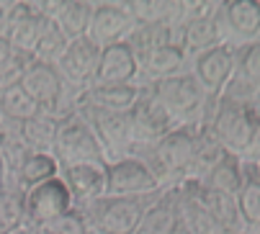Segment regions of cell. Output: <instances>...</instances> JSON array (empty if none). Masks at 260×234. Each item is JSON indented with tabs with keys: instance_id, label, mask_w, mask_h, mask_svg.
I'll return each instance as SVG.
<instances>
[{
	"instance_id": "20",
	"label": "cell",
	"mask_w": 260,
	"mask_h": 234,
	"mask_svg": "<svg viewBox=\"0 0 260 234\" xmlns=\"http://www.w3.org/2000/svg\"><path fill=\"white\" fill-rule=\"evenodd\" d=\"M183 221H180V193L178 185L162 188L157 198L144 211L139 226L134 234H180Z\"/></svg>"
},
{
	"instance_id": "1",
	"label": "cell",
	"mask_w": 260,
	"mask_h": 234,
	"mask_svg": "<svg viewBox=\"0 0 260 234\" xmlns=\"http://www.w3.org/2000/svg\"><path fill=\"white\" fill-rule=\"evenodd\" d=\"M211 131V137L224 147L230 154H237L245 162L260 160V108L237 103L227 95H219L209 101V108L204 113V121L199 124Z\"/></svg>"
},
{
	"instance_id": "37",
	"label": "cell",
	"mask_w": 260,
	"mask_h": 234,
	"mask_svg": "<svg viewBox=\"0 0 260 234\" xmlns=\"http://www.w3.org/2000/svg\"><path fill=\"white\" fill-rule=\"evenodd\" d=\"M28 64H31V57L28 54H18V52H13L3 64H0V93L21 85Z\"/></svg>"
},
{
	"instance_id": "32",
	"label": "cell",
	"mask_w": 260,
	"mask_h": 234,
	"mask_svg": "<svg viewBox=\"0 0 260 234\" xmlns=\"http://www.w3.org/2000/svg\"><path fill=\"white\" fill-rule=\"evenodd\" d=\"M126 8H129V13L134 18V26L168 23L173 28L178 0H126Z\"/></svg>"
},
{
	"instance_id": "17",
	"label": "cell",
	"mask_w": 260,
	"mask_h": 234,
	"mask_svg": "<svg viewBox=\"0 0 260 234\" xmlns=\"http://www.w3.org/2000/svg\"><path fill=\"white\" fill-rule=\"evenodd\" d=\"M59 178L67 185L75 209H83L106 193V162H78L59 168Z\"/></svg>"
},
{
	"instance_id": "34",
	"label": "cell",
	"mask_w": 260,
	"mask_h": 234,
	"mask_svg": "<svg viewBox=\"0 0 260 234\" xmlns=\"http://www.w3.org/2000/svg\"><path fill=\"white\" fill-rule=\"evenodd\" d=\"M67 47H70V39L59 31V26L52 18H47V23H44V28L39 34V42H36L31 57L36 62H44V64H57Z\"/></svg>"
},
{
	"instance_id": "5",
	"label": "cell",
	"mask_w": 260,
	"mask_h": 234,
	"mask_svg": "<svg viewBox=\"0 0 260 234\" xmlns=\"http://www.w3.org/2000/svg\"><path fill=\"white\" fill-rule=\"evenodd\" d=\"M21 88L36 103L39 113H47L57 121L75 111V101L80 95L62 83V77H59L54 64H44V62H36V59H31V64L26 67Z\"/></svg>"
},
{
	"instance_id": "6",
	"label": "cell",
	"mask_w": 260,
	"mask_h": 234,
	"mask_svg": "<svg viewBox=\"0 0 260 234\" xmlns=\"http://www.w3.org/2000/svg\"><path fill=\"white\" fill-rule=\"evenodd\" d=\"M54 160L59 168L78 165V162H106L103 149L88 126V121L78 111L57 121V137H54Z\"/></svg>"
},
{
	"instance_id": "24",
	"label": "cell",
	"mask_w": 260,
	"mask_h": 234,
	"mask_svg": "<svg viewBox=\"0 0 260 234\" xmlns=\"http://www.w3.org/2000/svg\"><path fill=\"white\" fill-rule=\"evenodd\" d=\"M204 185L214 188V190H221V193H227V196H235L237 198V193L242 190L245 185V160H240L237 154H224L216 168L201 180Z\"/></svg>"
},
{
	"instance_id": "26",
	"label": "cell",
	"mask_w": 260,
	"mask_h": 234,
	"mask_svg": "<svg viewBox=\"0 0 260 234\" xmlns=\"http://www.w3.org/2000/svg\"><path fill=\"white\" fill-rule=\"evenodd\" d=\"M18 134L28 152H42V154H54V137H57V119L47 113H36L34 119L23 121L18 126Z\"/></svg>"
},
{
	"instance_id": "11",
	"label": "cell",
	"mask_w": 260,
	"mask_h": 234,
	"mask_svg": "<svg viewBox=\"0 0 260 234\" xmlns=\"http://www.w3.org/2000/svg\"><path fill=\"white\" fill-rule=\"evenodd\" d=\"M75 209L72 196L62 178H52L42 185H34L23 193V211H26V226H42L47 221H54Z\"/></svg>"
},
{
	"instance_id": "38",
	"label": "cell",
	"mask_w": 260,
	"mask_h": 234,
	"mask_svg": "<svg viewBox=\"0 0 260 234\" xmlns=\"http://www.w3.org/2000/svg\"><path fill=\"white\" fill-rule=\"evenodd\" d=\"M13 54V49H11V44L6 42V39H0V64H3L8 57Z\"/></svg>"
},
{
	"instance_id": "33",
	"label": "cell",
	"mask_w": 260,
	"mask_h": 234,
	"mask_svg": "<svg viewBox=\"0 0 260 234\" xmlns=\"http://www.w3.org/2000/svg\"><path fill=\"white\" fill-rule=\"evenodd\" d=\"M36 113H39V108H36V103L28 98V93L21 85L0 93V124L21 126L23 121L34 119Z\"/></svg>"
},
{
	"instance_id": "22",
	"label": "cell",
	"mask_w": 260,
	"mask_h": 234,
	"mask_svg": "<svg viewBox=\"0 0 260 234\" xmlns=\"http://www.w3.org/2000/svg\"><path fill=\"white\" fill-rule=\"evenodd\" d=\"M191 67V59L185 57V52L180 49L178 42L173 44H165L160 49H155L150 57L142 62V85H150V83H157V80H165V77H173V75H180V72H188Z\"/></svg>"
},
{
	"instance_id": "7",
	"label": "cell",
	"mask_w": 260,
	"mask_h": 234,
	"mask_svg": "<svg viewBox=\"0 0 260 234\" xmlns=\"http://www.w3.org/2000/svg\"><path fill=\"white\" fill-rule=\"evenodd\" d=\"M75 111L88 121V126L93 129L106 162H114L121 157H132L134 154V134H132V119L129 113H106V111H95L88 106H78Z\"/></svg>"
},
{
	"instance_id": "10",
	"label": "cell",
	"mask_w": 260,
	"mask_h": 234,
	"mask_svg": "<svg viewBox=\"0 0 260 234\" xmlns=\"http://www.w3.org/2000/svg\"><path fill=\"white\" fill-rule=\"evenodd\" d=\"M129 119H132V134H134V152L157 144L162 137H168L173 129H178V124L170 119V113L160 106V101L144 85H142L139 101L129 111Z\"/></svg>"
},
{
	"instance_id": "27",
	"label": "cell",
	"mask_w": 260,
	"mask_h": 234,
	"mask_svg": "<svg viewBox=\"0 0 260 234\" xmlns=\"http://www.w3.org/2000/svg\"><path fill=\"white\" fill-rule=\"evenodd\" d=\"M180 193V221H183V231L185 234H235L230 229H224L221 224H216L191 196L185 188L178 185Z\"/></svg>"
},
{
	"instance_id": "3",
	"label": "cell",
	"mask_w": 260,
	"mask_h": 234,
	"mask_svg": "<svg viewBox=\"0 0 260 234\" xmlns=\"http://www.w3.org/2000/svg\"><path fill=\"white\" fill-rule=\"evenodd\" d=\"M144 88L160 101V106L170 113V119L178 126H199L204 121V113L211 101L199 85V80L191 75V70L165 77V80H157V83H150Z\"/></svg>"
},
{
	"instance_id": "9",
	"label": "cell",
	"mask_w": 260,
	"mask_h": 234,
	"mask_svg": "<svg viewBox=\"0 0 260 234\" xmlns=\"http://www.w3.org/2000/svg\"><path fill=\"white\" fill-rule=\"evenodd\" d=\"M224 44L240 49L260 42V0H224L216 8Z\"/></svg>"
},
{
	"instance_id": "40",
	"label": "cell",
	"mask_w": 260,
	"mask_h": 234,
	"mask_svg": "<svg viewBox=\"0 0 260 234\" xmlns=\"http://www.w3.org/2000/svg\"><path fill=\"white\" fill-rule=\"evenodd\" d=\"M13 234H34V231H31V226H21V229H16Z\"/></svg>"
},
{
	"instance_id": "8",
	"label": "cell",
	"mask_w": 260,
	"mask_h": 234,
	"mask_svg": "<svg viewBox=\"0 0 260 234\" xmlns=\"http://www.w3.org/2000/svg\"><path fill=\"white\" fill-rule=\"evenodd\" d=\"M162 185L139 157H121L106 162V193L111 198H134V196H152L160 193Z\"/></svg>"
},
{
	"instance_id": "41",
	"label": "cell",
	"mask_w": 260,
	"mask_h": 234,
	"mask_svg": "<svg viewBox=\"0 0 260 234\" xmlns=\"http://www.w3.org/2000/svg\"><path fill=\"white\" fill-rule=\"evenodd\" d=\"M0 175H3V147H0Z\"/></svg>"
},
{
	"instance_id": "12",
	"label": "cell",
	"mask_w": 260,
	"mask_h": 234,
	"mask_svg": "<svg viewBox=\"0 0 260 234\" xmlns=\"http://www.w3.org/2000/svg\"><path fill=\"white\" fill-rule=\"evenodd\" d=\"M98 59H101V47L93 42V39L83 36V39L70 42V47L64 49V54L59 57V62L54 67H57V72L62 77V83L70 90L83 93L95 80Z\"/></svg>"
},
{
	"instance_id": "29",
	"label": "cell",
	"mask_w": 260,
	"mask_h": 234,
	"mask_svg": "<svg viewBox=\"0 0 260 234\" xmlns=\"http://www.w3.org/2000/svg\"><path fill=\"white\" fill-rule=\"evenodd\" d=\"M224 154H227V149L211 137V131L204 129V126H199V134H196V152H193V168H191V178H188V180L201 183V180L216 168V162L224 157ZM183 183H185V180H183Z\"/></svg>"
},
{
	"instance_id": "23",
	"label": "cell",
	"mask_w": 260,
	"mask_h": 234,
	"mask_svg": "<svg viewBox=\"0 0 260 234\" xmlns=\"http://www.w3.org/2000/svg\"><path fill=\"white\" fill-rule=\"evenodd\" d=\"M173 42H178V36H175V31H173L168 23L134 26L132 34L126 36V44H129V49L134 52L139 67H142V62L150 57L155 49H160V47H165V44H173ZM139 72H142V70H139Z\"/></svg>"
},
{
	"instance_id": "16",
	"label": "cell",
	"mask_w": 260,
	"mask_h": 234,
	"mask_svg": "<svg viewBox=\"0 0 260 234\" xmlns=\"http://www.w3.org/2000/svg\"><path fill=\"white\" fill-rule=\"evenodd\" d=\"M139 80H142L139 62L126 42L101 49L93 85H142Z\"/></svg>"
},
{
	"instance_id": "21",
	"label": "cell",
	"mask_w": 260,
	"mask_h": 234,
	"mask_svg": "<svg viewBox=\"0 0 260 234\" xmlns=\"http://www.w3.org/2000/svg\"><path fill=\"white\" fill-rule=\"evenodd\" d=\"M142 95V85H90L78 95V106L106 113H129Z\"/></svg>"
},
{
	"instance_id": "30",
	"label": "cell",
	"mask_w": 260,
	"mask_h": 234,
	"mask_svg": "<svg viewBox=\"0 0 260 234\" xmlns=\"http://www.w3.org/2000/svg\"><path fill=\"white\" fill-rule=\"evenodd\" d=\"M52 178H59V162L54 160V154H42V152H28L26 160L21 162L18 170V185L26 193L34 185H42Z\"/></svg>"
},
{
	"instance_id": "35",
	"label": "cell",
	"mask_w": 260,
	"mask_h": 234,
	"mask_svg": "<svg viewBox=\"0 0 260 234\" xmlns=\"http://www.w3.org/2000/svg\"><path fill=\"white\" fill-rule=\"evenodd\" d=\"M21 226H26L23 193L0 190V234H13Z\"/></svg>"
},
{
	"instance_id": "36",
	"label": "cell",
	"mask_w": 260,
	"mask_h": 234,
	"mask_svg": "<svg viewBox=\"0 0 260 234\" xmlns=\"http://www.w3.org/2000/svg\"><path fill=\"white\" fill-rule=\"evenodd\" d=\"M31 231L34 234H88V224H85L80 209H72L54 221H47L42 226H31Z\"/></svg>"
},
{
	"instance_id": "19",
	"label": "cell",
	"mask_w": 260,
	"mask_h": 234,
	"mask_svg": "<svg viewBox=\"0 0 260 234\" xmlns=\"http://www.w3.org/2000/svg\"><path fill=\"white\" fill-rule=\"evenodd\" d=\"M216 8H219V3H209L204 8V13H199L193 21H188L183 26V31L178 34V44L188 59H193V57L219 47V44H224L219 21H216Z\"/></svg>"
},
{
	"instance_id": "25",
	"label": "cell",
	"mask_w": 260,
	"mask_h": 234,
	"mask_svg": "<svg viewBox=\"0 0 260 234\" xmlns=\"http://www.w3.org/2000/svg\"><path fill=\"white\" fill-rule=\"evenodd\" d=\"M90 16H93L90 0H62V8L57 11V16L52 21L59 26V31L70 39V42H75V39L88 36Z\"/></svg>"
},
{
	"instance_id": "4",
	"label": "cell",
	"mask_w": 260,
	"mask_h": 234,
	"mask_svg": "<svg viewBox=\"0 0 260 234\" xmlns=\"http://www.w3.org/2000/svg\"><path fill=\"white\" fill-rule=\"evenodd\" d=\"M157 198L152 196H134V198H111L101 196L93 204L83 206L80 214L88 224V234H134L144 211Z\"/></svg>"
},
{
	"instance_id": "15",
	"label": "cell",
	"mask_w": 260,
	"mask_h": 234,
	"mask_svg": "<svg viewBox=\"0 0 260 234\" xmlns=\"http://www.w3.org/2000/svg\"><path fill=\"white\" fill-rule=\"evenodd\" d=\"M221 95L260 108V42L235 49V75Z\"/></svg>"
},
{
	"instance_id": "43",
	"label": "cell",
	"mask_w": 260,
	"mask_h": 234,
	"mask_svg": "<svg viewBox=\"0 0 260 234\" xmlns=\"http://www.w3.org/2000/svg\"><path fill=\"white\" fill-rule=\"evenodd\" d=\"M180 234H185V231H180Z\"/></svg>"
},
{
	"instance_id": "42",
	"label": "cell",
	"mask_w": 260,
	"mask_h": 234,
	"mask_svg": "<svg viewBox=\"0 0 260 234\" xmlns=\"http://www.w3.org/2000/svg\"><path fill=\"white\" fill-rule=\"evenodd\" d=\"M0 39H6V36H3V31H0Z\"/></svg>"
},
{
	"instance_id": "18",
	"label": "cell",
	"mask_w": 260,
	"mask_h": 234,
	"mask_svg": "<svg viewBox=\"0 0 260 234\" xmlns=\"http://www.w3.org/2000/svg\"><path fill=\"white\" fill-rule=\"evenodd\" d=\"M180 188H185L196 198V204L224 229L235 231V234H247L245 224H242V216H240V209H237V198L235 196H227L221 190H214L204 183H196V180H185L180 183Z\"/></svg>"
},
{
	"instance_id": "31",
	"label": "cell",
	"mask_w": 260,
	"mask_h": 234,
	"mask_svg": "<svg viewBox=\"0 0 260 234\" xmlns=\"http://www.w3.org/2000/svg\"><path fill=\"white\" fill-rule=\"evenodd\" d=\"M237 209L247 234H260V183L250 162H245V185L237 193Z\"/></svg>"
},
{
	"instance_id": "13",
	"label": "cell",
	"mask_w": 260,
	"mask_h": 234,
	"mask_svg": "<svg viewBox=\"0 0 260 234\" xmlns=\"http://www.w3.org/2000/svg\"><path fill=\"white\" fill-rule=\"evenodd\" d=\"M132 28H134V18L126 8V0L124 3L121 0H98V3H93L88 39H93L101 49L126 42Z\"/></svg>"
},
{
	"instance_id": "28",
	"label": "cell",
	"mask_w": 260,
	"mask_h": 234,
	"mask_svg": "<svg viewBox=\"0 0 260 234\" xmlns=\"http://www.w3.org/2000/svg\"><path fill=\"white\" fill-rule=\"evenodd\" d=\"M44 23H47V16H42L39 6L31 3V13H28L23 21H18V23L8 31L6 42L11 44L13 52H18V54H28V57H31L36 42H39V34H42ZM31 59H34V57H31Z\"/></svg>"
},
{
	"instance_id": "2",
	"label": "cell",
	"mask_w": 260,
	"mask_h": 234,
	"mask_svg": "<svg viewBox=\"0 0 260 234\" xmlns=\"http://www.w3.org/2000/svg\"><path fill=\"white\" fill-rule=\"evenodd\" d=\"M196 134H199V126H178L168 137H162L157 144L147 149H137L134 157L147 162V168L152 170V175L157 178L162 188L180 185L183 180L191 178Z\"/></svg>"
},
{
	"instance_id": "39",
	"label": "cell",
	"mask_w": 260,
	"mask_h": 234,
	"mask_svg": "<svg viewBox=\"0 0 260 234\" xmlns=\"http://www.w3.org/2000/svg\"><path fill=\"white\" fill-rule=\"evenodd\" d=\"M252 165V173H255V178H257V183H260V160L257 162H250Z\"/></svg>"
},
{
	"instance_id": "14",
	"label": "cell",
	"mask_w": 260,
	"mask_h": 234,
	"mask_svg": "<svg viewBox=\"0 0 260 234\" xmlns=\"http://www.w3.org/2000/svg\"><path fill=\"white\" fill-rule=\"evenodd\" d=\"M188 70L209 98H219L235 75V47L219 44V47L193 57Z\"/></svg>"
}]
</instances>
